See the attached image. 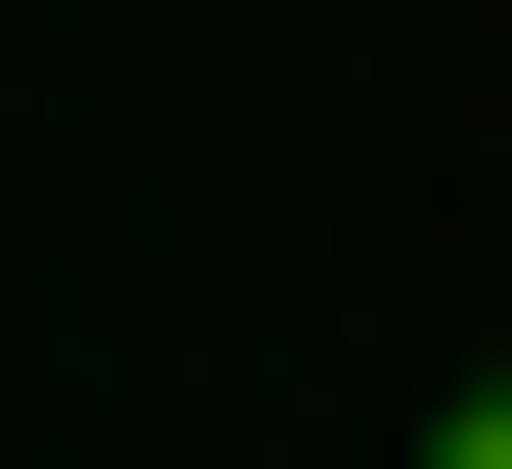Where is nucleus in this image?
I'll return each instance as SVG.
<instances>
[{
    "instance_id": "obj_1",
    "label": "nucleus",
    "mask_w": 512,
    "mask_h": 469,
    "mask_svg": "<svg viewBox=\"0 0 512 469\" xmlns=\"http://www.w3.org/2000/svg\"><path fill=\"white\" fill-rule=\"evenodd\" d=\"M427 469H512V384H470V427H427Z\"/></svg>"
}]
</instances>
